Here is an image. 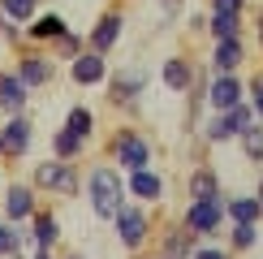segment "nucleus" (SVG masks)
Here are the masks:
<instances>
[{"instance_id": "c85d7f7f", "label": "nucleus", "mask_w": 263, "mask_h": 259, "mask_svg": "<svg viewBox=\"0 0 263 259\" xmlns=\"http://www.w3.org/2000/svg\"><path fill=\"white\" fill-rule=\"evenodd\" d=\"M86 52V39L78 35V30H65V35L52 43V57H65V61H73V57H82Z\"/></svg>"}, {"instance_id": "a211bd4d", "label": "nucleus", "mask_w": 263, "mask_h": 259, "mask_svg": "<svg viewBox=\"0 0 263 259\" xmlns=\"http://www.w3.org/2000/svg\"><path fill=\"white\" fill-rule=\"evenodd\" d=\"M26 233L35 237L39 251H52V246L61 242V220H57L52 212H35V216H30V229H26Z\"/></svg>"}, {"instance_id": "7c9ffc66", "label": "nucleus", "mask_w": 263, "mask_h": 259, "mask_svg": "<svg viewBox=\"0 0 263 259\" xmlns=\"http://www.w3.org/2000/svg\"><path fill=\"white\" fill-rule=\"evenodd\" d=\"M250 108H255V117L263 121V73L250 78Z\"/></svg>"}, {"instance_id": "4468645a", "label": "nucleus", "mask_w": 263, "mask_h": 259, "mask_svg": "<svg viewBox=\"0 0 263 259\" xmlns=\"http://www.w3.org/2000/svg\"><path fill=\"white\" fill-rule=\"evenodd\" d=\"M242 61H246V43H242V35H233V39H216V48H212V73H237V69H242Z\"/></svg>"}, {"instance_id": "bb28decb", "label": "nucleus", "mask_w": 263, "mask_h": 259, "mask_svg": "<svg viewBox=\"0 0 263 259\" xmlns=\"http://www.w3.org/2000/svg\"><path fill=\"white\" fill-rule=\"evenodd\" d=\"M0 13L13 22V26H22V22H30L39 13V0H0Z\"/></svg>"}, {"instance_id": "f8f14e48", "label": "nucleus", "mask_w": 263, "mask_h": 259, "mask_svg": "<svg viewBox=\"0 0 263 259\" xmlns=\"http://www.w3.org/2000/svg\"><path fill=\"white\" fill-rule=\"evenodd\" d=\"M0 138H5V156H26L30 143H35V125H30V117L26 113H17V117H9L5 125H0Z\"/></svg>"}, {"instance_id": "0eeeda50", "label": "nucleus", "mask_w": 263, "mask_h": 259, "mask_svg": "<svg viewBox=\"0 0 263 259\" xmlns=\"http://www.w3.org/2000/svg\"><path fill=\"white\" fill-rule=\"evenodd\" d=\"M121 35H125V13L121 9H108V13H100V22L86 30V48L100 52V57H108V52L121 43Z\"/></svg>"}, {"instance_id": "cd10ccee", "label": "nucleus", "mask_w": 263, "mask_h": 259, "mask_svg": "<svg viewBox=\"0 0 263 259\" xmlns=\"http://www.w3.org/2000/svg\"><path fill=\"white\" fill-rule=\"evenodd\" d=\"M237 143H242L246 160H255V164H263V121H255L250 130H242V134H237Z\"/></svg>"}, {"instance_id": "6ab92c4d", "label": "nucleus", "mask_w": 263, "mask_h": 259, "mask_svg": "<svg viewBox=\"0 0 263 259\" xmlns=\"http://www.w3.org/2000/svg\"><path fill=\"white\" fill-rule=\"evenodd\" d=\"M224 216L233 225H259L263 203L255 199V194H233V199H224Z\"/></svg>"}, {"instance_id": "20e7f679", "label": "nucleus", "mask_w": 263, "mask_h": 259, "mask_svg": "<svg viewBox=\"0 0 263 259\" xmlns=\"http://www.w3.org/2000/svg\"><path fill=\"white\" fill-rule=\"evenodd\" d=\"M112 225H117V237H121V246L125 251H142V242L151 237V216L142 203H121V212L112 216Z\"/></svg>"}, {"instance_id": "58836bf2", "label": "nucleus", "mask_w": 263, "mask_h": 259, "mask_svg": "<svg viewBox=\"0 0 263 259\" xmlns=\"http://www.w3.org/2000/svg\"><path fill=\"white\" fill-rule=\"evenodd\" d=\"M65 259H82V255H65Z\"/></svg>"}, {"instance_id": "e433bc0d", "label": "nucleus", "mask_w": 263, "mask_h": 259, "mask_svg": "<svg viewBox=\"0 0 263 259\" xmlns=\"http://www.w3.org/2000/svg\"><path fill=\"white\" fill-rule=\"evenodd\" d=\"M255 199H259V203H263V181H259V194H255Z\"/></svg>"}, {"instance_id": "2f4dec72", "label": "nucleus", "mask_w": 263, "mask_h": 259, "mask_svg": "<svg viewBox=\"0 0 263 259\" xmlns=\"http://www.w3.org/2000/svg\"><path fill=\"white\" fill-rule=\"evenodd\" d=\"M190 259H229V251H220V246H194Z\"/></svg>"}, {"instance_id": "72a5a7b5", "label": "nucleus", "mask_w": 263, "mask_h": 259, "mask_svg": "<svg viewBox=\"0 0 263 259\" xmlns=\"http://www.w3.org/2000/svg\"><path fill=\"white\" fill-rule=\"evenodd\" d=\"M255 30H259V48H263V9L255 13Z\"/></svg>"}, {"instance_id": "412c9836", "label": "nucleus", "mask_w": 263, "mask_h": 259, "mask_svg": "<svg viewBox=\"0 0 263 259\" xmlns=\"http://www.w3.org/2000/svg\"><path fill=\"white\" fill-rule=\"evenodd\" d=\"M190 255H194V233L185 225H173L164 233V255L160 259H190Z\"/></svg>"}, {"instance_id": "f03ea898", "label": "nucleus", "mask_w": 263, "mask_h": 259, "mask_svg": "<svg viewBox=\"0 0 263 259\" xmlns=\"http://www.w3.org/2000/svg\"><path fill=\"white\" fill-rule=\"evenodd\" d=\"M30 186L43 190V194H61V199H73V194L82 190V177H78V164H73V160H57V156H48L43 164H35V173H30Z\"/></svg>"}, {"instance_id": "c756f323", "label": "nucleus", "mask_w": 263, "mask_h": 259, "mask_svg": "<svg viewBox=\"0 0 263 259\" xmlns=\"http://www.w3.org/2000/svg\"><path fill=\"white\" fill-rule=\"evenodd\" d=\"M229 242H233V251H250V246L259 242V225H233Z\"/></svg>"}, {"instance_id": "423d86ee", "label": "nucleus", "mask_w": 263, "mask_h": 259, "mask_svg": "<svg viewBox=\"0 0 263 259\" xmlns=\"http://www.w3.org/2000/svg\"><path fill=\"white\" fill-rule=\"evenodd\" d=\"M17 78L26 82V91H39V86H48L57 78V65H52V52H39V48H26L17 52Z\"/></svg>"}, {"instance_id": "aec40b11", "label": "nucleus", "mask_w": 263, "mask_h": 259, "mask_svg": "<svg viewBox=\"0 0 263 259\" xmlns=\"http://www.w3.org/2000/svg\"><path fill=\"white\" fill-rule=\"evenodd\" d=\"M185 190H190V199H224L220 194V177H216V169H207V164L190 173Z\"/></svg>"}, {"instance_id": "1a4fd4ad", "label": "nucleus", "mask_w": 263, "mask_h": 259, "mask_svg": "<svg viewBox=\"0 0 263 259\" xmlns=\"http://www.w3.org/2000/svg\"><path fill=\"white\" fill-rule=\"evenodd\" d=\"M246 100V86L237 73H212V82H207V104H212V113H229V108H237Z\"/></svg>"}, {"instance_id": "5701e85b", "label": "nucleus", "mask_w": 263, "mask_h": 259, "mask_svg": "<svg viewBox=\"0 0 263 259\" xmlns=\"http://www.w3.org/2000/svg\"><path fill=\"white\" fill-rule=\"evenodd\" d=\"M82 151H86V143H82L78 134H69L65 125L57 130V134H52V156H57V160H78Z\"/></svg>"}, {"instance_id": "dca6fc26", "label": "nucleus", "mask_w": 263, "mask_h": 259, "mask_svg": "<svg viewBox=\"0 0 263 259\" xmlns=\"http://www.w3.org/2000/svg\"><path fill=\"white\" fill-rule=\"evenodd\" d=\"M65 30H69V22H65L61 13H35V17H30L26 39H30V43H57Z\"/></svg>"}, {"instance_id": "4be33fe9", "label": "nucleus", "mask_w": 263, "mask_h": 259, "mask_svg": "<svg viewBox=\"0 0 263 259\" xmlns=\"http://www.w3.org/2000/svg\"><path fill=\"white\" fill-rule=\"evenodd\" d=\"M65 130H69V134H78L82 143H91V134H95V113L86 104H73L69 113H65Z\"/></svg>"}, {"instance_id": "f257e3e1", "label": "nucleus", "mask_w": 263, "mask_h": 259, "mask_svg": "<svg viewBox=\"0 0 263 259\" xmlns=\"http://www.w3.org/2000/svg\"><path fill=\"white\" fill-rule=\"evenodd\" d=\"M86 199H91V212L100 220H112L121 212V203L129 199L125 194V173L112 169V164H95L86 173Z\"/></svg>"}, {"instance_id": "ea45409f", "label": "nucleus", "mask_w": 263, "mask_h": 259, "mask_svg": "<svg viewBox=\"0 0 263 259\" xmlns=\"http://www.w3.org/2000/svg\"><path fill=\"white\" fill-rule=\"evenodd\" d=\"M156 259H160V255H156Z\"/></svg>"}, {"instance_id": "a878e982", "label": "nucleus", "mask_w": 263, "mask_h": 259, "mask_svg": "<svg viewBox=\"0 0 263 259\" xmlns=\"http://www.w3.org/2000/svg\"><path fill=\"white\" fill-rule=\"evenodd\" d=\"M203 130H207V143H229V138H237V125H233L229 113H212V121Z\"/></svg>"}, {"instance_id": "9b49d317", "label": "nucleus", "mask_w": 263, "mask_h": 259, "mask_svg": "<svg viewBox=\"0 0 263 259\" xmlns=\"http://www.w3.org/2000/svg\"><path fill=\"white\" fill-rule=\"evenodd\" d=\"M125 194L129 199H138V203H160L164 199V177L156 169H134V173H125Z\"/></svg>"}, {"instance_id": "2eb2a0df", "label": "nucleus", "mask_w": 263, "mask_h": 259, "mask_svg": "<svg viewBox=\"0 0 263 259\" xmlns=\"http://www.w3.org/2000/svg\"><path fill=\"white\" fill-rule=\"evenodd\" d=\"M160 82L168 86V91H177V95H185L194 86V65L185 61V57H168L160 65Z\"/></svg>"}, {"instance_id": "6e6552de", "label": "nucleus", "mask_w": 263, "mask_h": 259, "mask_svg": "<svg viewBox=\"0 0 263 259\" xmlns=\"http://www.w3.org/2000/svg\"><path fill=\"white\" fill-rule=\"evenodd\" d=\"M0 208H5V220L26 225L30 216L39 212V190L30 186V181H13V186H5V199H0Z\"/></svg>"}, {"instance_id": "f3484780", "label": "nucleus", "mask_w": 263, "mask_h": 259, "mask_svg": "<svg viewBox=\"0 0 263 259\" xmlns=\"http://www.w3.org/2000/svg\"><path fill=\"white\" fill-rule=\"evenodd\" d=\"M26 100H30L26 82H22L17 73H0V108H5L9 117H17V113H26Z\"/></svg>"}, {"instance_id": "7ed1b4c3", "label": "nucleus", "mask_w": 263, "mask_h": 259, "mask_svg": "<svg viewBox=\"0 0 263 259\" xmlns=\"http://www.w3.org/2000/svg\"><path fill=\"white\" fill-rule=\"evenodd\" d=\"M108 156H112V169L134 173V169H147V164H151V143L138 134V130L121 125V130L112 134V143H108Z\"/></svg>"}, {"instance_id": "b1692460", "label": "nucleus", "mask_w": 263, "mask_h": 259, "mask_svg": "<svg viewBox=\"0 0 263 259\" xmlns=\"http://www.w3.org/2000/svg\"><path fill=\"white\" fill-rule=\"evenodd\" d=\"M207 30H212V39L242 35V13H207Z\"/></svg>"}, {"instance_id": "9d476101", "label": "nucleus", "mask_w": 263, "mask_h": 259, "mask_svg": "<svg viewBox=\"0 0 263 259\" xmlns=\"http://www.w3.org/2000/svg\"><path fill=\"white\" fill-rule=\"evenodd\" d=\"M147 91V73L142 69H121V73H108V100H112L117 108H134L138 95Z\"/></svg>"}, {"instance_id": "473e14b6", "label": "nucleus", "mask_w": 263, "mask_h": 259, "mask_svg": "<svg viewBox=\"0 0 263 259\" xmlns=\"http://www.w3.org/2000/svg\"><path fill=\"white\" fill-rule=\"evenodd\" d=\"M0 39H9V43H17V39H22V30H17V26H13V22H9L5 13H0Z\"/></svg>"}, {"instance_id": "4c0bfd02", "label": "nucleus", "mask_w": 263, "mask_h": 259, "mask_svg": "<svg viewBox=\"0 0 263 259\" xmlns=\"http://www.w3.org/2000/svg\"><path fill=\"white\" fill-rule=\"evenodd\" d=\"M0 160H5V138H0Z\"/></svg>"}, {"instance_id": "39448f33", "label": "nucleus", "mask_w": 263, "mask_h": 259, "mask_svg": "<svg viewBox=\"0 0 263 259\" xmlns=\"http://www.w3.org/2000/svg\"><path fill=\"white\" fill-rule=\"evenodd\" d=\"M224 220H229L224 216V199H190L185 203V216H181V225L194 237H212Z\"/></svg>"}, {"instance_id": "f704fd0d", "label": "nucleus", "mask_w": 263, "mask_h": 259, "mask_svg": "<svg viewBox=\"0 0 263 259\" xmlns=\"http://www.w3.org/2000/svg\"><path fill=\"white\" fill-rule=\"evenodd\" d=\"M160 5H164V9H177V5H185V0H160Z\"/></svg>"}, {"instance_id": "c9c22d12", "label": "nucleus", "mask_w": 263, "mask_h": 259, "mask_svg": "<svg viewBox=\"0 0 263 259\" xmlns=\"http://www.w3.org/2000/svg\"><path fill=\"white\" fill-rule=\"evenodd\" d=\"M35 259H57V255H52V251H35Z\"/></svg>"}, {"instance_id": "393cba45", "label": "nucleus", "mask_w": 263, "mask_h": 259, "mask_svg": "<svg viewBox=\"0 0 263 259\" xmlns=\"http://www.w3.org/2000/svg\"><path fill=\"white\" fill-rule=\"evenodd\" d=\"M26 225H13V220H0V259H9L13 251H22V242H26Z\"/></svg>"}, {"instance_id": "ddd939ff", "label": "nucleus", "mask_w": 263, "mask_h": 259, "mask_svg": "<svg viewBox=\"0 0 263 259\" xmlns=\"http://www.w3.org/2000/svg\"><path fill=\"white\" fill-rule=\"evenodd\" d=\"M69 78L78 82V86H100V82H108V57H100V52L86 48L82 57L69 61Z\"/></svg>"}]
</instances>
